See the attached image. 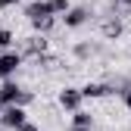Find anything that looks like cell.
Wrapping results in <instances>:
<instances>
[{
	"label": "cell",
	"instance_id": "obj_7",
	"mask_svg": "<svg viewBox=\"0 0 131 131\" xmlns=\"http://www.w3.org/2000/svg\"><path fill=\"white\" fill-rule=\"evenodd\" d=\"M119 35H122V19H106V22H103V38L116 41Z\"/></svg>",
	"mask_w": 131,
	"mask_h": 131
},
{
	"label": "cell",
	"instance_id": "obj_18",
	"mask_svg": "<svg viewBox=\"0 0 131 131\" xmlns=\"http://www.w3.org/2000/svg\"><path fill=\"white\" fill-rule=\"evenodd\" d=\"M106 3H116V6H119V0H106Z\"/></svg>",
	"mask_w": 131,
	"mask_h": 131
},
{
	"label": "cell",
	"instance_id": "obj_5",
	"mask_svg": "<svg viewBox=\"0 0 131 131\" xmlns=\"http://www.w3.org/2000/svg\"><path fill=\"white\" fill-rule=\"evenodd\" d=\"M22 122H28V109L25 106H3V112H0V125H3V128H9V131H16V128H19Z\"/></svg>",
	"mask_w": 131,
	"mask_h": 131
},
{
	"label": "cell",
	"instance_id": "obj_13",
	"mask_svg": "<svg viewBox=\"0 0 131 131\" xmlns=\"http://www.w3.org/2000/svg\"><path fill=\"white\" fill-rule=\"evenodd\" d=\"M119 94H122V103H125V109H131V84H125Z\"/></svg>",
	"mask_w": 131,
	"mask_h": 131
},
{
	"label": "cell",
	"instance_id": "obj_6",
	"mask_svg": "<svg viewBox=\"0 0 131 131\" xmlns=\"http://www.w3.org/2000/svg\"><path fill=\"white\" fill-rule=\"evenodd\" d=\"M109 94H116V88L106 84V81H88V84H81V97L84 100H103Z\"/></svg>",
	"mask_w": 131,
	"mask_h": 131
},
{
	"label": "cell",
	"instance_id": "obj_11",
	"mask_svg": "<svg viewBox=\"0 0 131 131\" xmlns=\"http://www.w3.org/2000/svg\"><path fill=\"white\" fill-rule=\"evenodd\" d=\"M69 6H72L69 0H50V9H53V16H56V19H59V16L69 9Z\"/></svg>",
	"mask_w": 131,
	"mask_h": 131
},
{
	"label": "cell",
	"instance_id": "obj_2",
	"mask_svg": "<svg viewBox=\"0 0 131 131\" xmlns=\"http://www.w3.org/2000/svg\"><path fill=\"white\" fill-rule=\"evenodd\" d=\"M22 62H25V56L19 53V50H0V81L3 78H16V72L22 69Z\"/></svg>",
	"mask_w": 131,
	"mask_h": 131
},
{
	"label": "cell",
	"instance_id": "obj_16",
	"mask_svg": "<svg viewBox=\"0 0 131 131\" xmlns=\"http://www.w3.org/2000/svg\"><path fill=\"white\" fill-rule=\"evenodd\" d=\"M66 131H94V128H81V125H69Z\"/></svg>",
	"mask_w": 131,
	"mask_h": 131
},
{
	"label": "cell",
	"instance_id": "obj_17",
	"mask_svg": "<svg viewBox=\"0 0 131 131\" xmlns=\"http://www.w3.org/2000/svg\"><path fill=\"white\" fill-rule=\"evenodd\" d=\"M119 6H131V0H119Z\"/></svg>",
	"mask_w": 131,
	"mask_h": 131
},
{
	"label": "cell",
	"instance_id": "obj_4",
	"mask_svg": "<svg viewBox=\"0 0 131 131\" xmlns=\"http://www.w3.org/2000/svg\"><path fill=\"white\" fill-rule=\"evenodd\" d=\"M91 16H94V13H91L88 6H69L59 19H62V25L69 28V31H75V28H84V25L91 22Z\"/></svg>",
	"mask_w": 131,
	"mask_h": 131
},
{
	"label": "cell",
	"instance_id": "obj_1",
	"mask_svg": "<svg viewBox=\"0 0 131 131\" xmlns=\"http://www.w3.org/2000/svg\"><path fill=\"white\" fill-rule=\"evenodd\" d=\"M31 100H35V94H31L28 88H22L19 84V81H16V78H3V81H0V103H3V106H28Z\"/></svg>",
	"mask_w": 131,
	"mask_h": 131
},
{
	"label": "cell",
	"instance_id": "obj_12",
	"mask_svg": "<svg viewBox=\"0 0 131 131\" xmlns=\"http://www.w3.org/2000/svg\"><path fill=\"white\" fill-rule=\"evenodd\" d=\"M91 53H94V47H91V44H75V56H78V59H88Z\"/></svg>",
	"mask_w": 131,
	"mask_h": 131
},
{
	"label": "cell",
	"instance_id": "obj_14",
	"mask_svg": "<svg viewBox=\"0 0 131 131\" xmlns=\"http://www.w3.org/2000/svg\"><path fill=\"white\" fill-rule=\"evenodd\" d=\"M16 131H41V128H38V125H35V122H22V125H19V128H16Z\"/></svg>",
	"mask_w": 131,
	"mask_h": 131
},
{
	"label": "cell",
	"instance_id": "obj_19",
	"mask_svg": "<svg viewBox=\"0 0 131 131\" xmlns=\"http://www.w3.org/2000/svg\"><path fill=\"white\" fill-rule=\"evenodd\" d=\"M0 112H3V103H0Z\"/></svg>",
	"mask_w": 131,
	"mask_h": 131
},
{
	"label": "cell",
	"instance_id": "obj_9",
	"mask_svg": "<svg viewBox=\"0 0 131 131\" xmlns=\"http://www.w3.org/2000/svg\"><path fill=\"white\" fill-rule=\"evenodd\" d=\"M72 125H81V128H94V116L84 109H75L72 112Z\"/></svg>",
	"mask_w": 131,
	"mask_h": 131
},
{
	"label": "cell",
	"instance_id": "obj_8",
	"mask_svg": "<svg viewBox=\"0 0 131 131\" xmlns=\"http://www.w3.org/2000/svg\"><path fill=\"white\" fill-rule=\"evenodd\" d=\"M56 25V16H44V19H31V28L38 31V35H47V31H50Z\"/></svg>",
	"mask_w": 131,
	"mask_h": 131
},
{
	"label": "cell",
	"instance_id": "obj_3",
	"mask_svg": "<svg viewBox=\"0 0 131 131\" xmlns=\"http://www.w3.org/2000/svg\"><path fill=\"white\" fill-rule=\"evenodd\" d=\"M81 103H84L81 88H72V84L59 88V94H56V106H59L62 112H75V109H81Z\"/></svg>",
	"mask_w": 131,
	"mask_h": 131
},
{
	"label": "cell",
	"instance_id": "obj_10",
	"mask_svg": "<svg viewBox=\"0 0 131 131\" xmlns=\"http://www.w3.org/2000/svg\"><path fill=\"white\" fill-rule=\"evenodd\" d=\"M13 44H16V35L9 28H0V50H9Z\"/></svg>",
	"mask_w": 131,
	"mask_h": 131
},
{
	"label": "cell",
	"instance_id": "obj_15",
	"mask_svg": "<svg viewBox=\"0 0 131 131\" xmlns=\"http://www.w3.org/2000/svg\"><path fill=\"white\" fill-rule=\"evenodd\" d=\"M19 3H25V0H0V9H9V6H19Z\"/></svg>",
	"mask_w": 131,
	"mask_h": 131
}]
</instances>
